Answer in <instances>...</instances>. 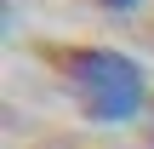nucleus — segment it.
Here are the masks:
<instances>
[{"mask_svg":"<svg viewBox=\"0 0 154 149\" xmlns=\"http://www.w3.org/2000/svg\"><path fill=\"white\" fill-rule=\"evenodd\" d=\"M97 6H103V11H137L143 0H97Z\"/></svg>","mask_w":154,"mask_h":149,"instance_id":"nucleus-2","label":"nucleus"},{"mask_svg":"<svg viewBox=\"0 0 154 149\" xmlns=\"http://www.w3.org/2000/svg\"><path fill=\"white\" fill-rule=\"evenodd\" d=\"M149 144H154V115H149Z\"/></svg>","mask_w":154,"mask_h":149,"instance_id":"nucleus-3","label":"nucleus"},{"mask_svg":"<svg viewBox=\"0 0 154 149\" xmlns=\"http://www.w3.org/2000/svg\"><path fill=\"white\" fill-rule=\"evenodd\" d=\"M51 63H57L63 86L74 92V103L91 121H103V126H120V121H131L149 103L143 69L126 52H114V46H63Z\"/></svg>","mask_w":154,"mask_h":149,"instance_id":"nucleus-1","label":"nucleus"}]
</instances>
